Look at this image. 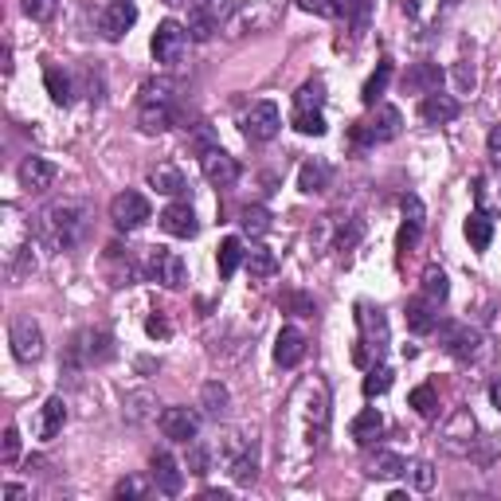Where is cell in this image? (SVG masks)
<instances>
[{
	"label": "cell",
	"mask_w": 501,
	"mask_h": 501,
	"mask_svg": "<svg viewBox=\"0 0 501 501\" xmlns=\"http://www.w3.org/2000/svg\"><path fill=\"white\" fill-rule=\"evenodd\" d=\"M181 114V87L173 79H149L137 90V122L146 134H165Z\"/></svg>",
	"instance_id": "cell-1"
},
{
	"label": "cell",
	"mask_w": 501,
	"mask_h": 501,
	"mask_svg": "<svg viewBox=\"0 0 501 501\" xmlns=\"http://www.w3.org/2000/svg\"><path fill=\"white\" fill-rule=\"evenodd\" d=\"M87 223H90L87 200H59L40 216V232L55 250H71L87 235Z\"/></svg>",
	"instance_id": "cell-2"
},
{
	"label": "cell",
	"mask_w": 501,
	"mask_h": 501,
	"mask_svg": "<svg viewBox=\"0 0 501 501\" xmlns=\"http://www.w3.org/2000/svg\"><path fill=\"white\" fill-rule=\"evenodd\" d=\"M294 408H298V420H302V439L317 450L329 435V388L321 380H306L294 392Z\"/></svg>",
	"instance_id": "cell-3"
},
{
	"label": "cell",
	"mask_w": 501,
	"mask_h": 501,
	"mask_svg": "<svg viewBox=\"0 0 501 501\" xmlns=\"http://www.w3.org/2000/svg\"><path fill=\"white\" fill-rule=\"evenodd\" d=\"M356 326H361V337L353 345V361L361 368H373L388 349V317L373 306H356Z\"/></svg>",
	"instance_id": "cell-4"
},
{
	"label": "cell",
	"mask_w": 501,
	"mask_h": 501,
	"mask_svg": "<svg viewBox=\"0 0 501 501\" xmlns=\"http://www.w3.org/2000/svg\"><path fill=\"white\" fill-rule=\"evenodd\" d=\"M106 361H114V337L106 329H79L63 353L67 373H82V368H94Z\"/></svg>",
	"instance_id": "cell-5"
},
{
	"label": "cell",
	"mask_w": 501,
	"mask_h": 501,
	"mask_svg": "<svg viewBox=\"0 0 501 501\" xmlns=\"http://www.w3.org/2000/svg\"><path fill=\"white\" fill-rule=\"evenodd\" d=\"M220 458L228 467L235 486H250L259 478V447L255 439H247V431H228L220 443Z\"/></svg>",
	"instance_id": "cell-6"
},
{
	"label": "cell",
	"mask_w": 501,
	"mask_h": 501,
	"mask_svg": "<svg viewBox=\"0 0 501 501\" xmlns=\"http://www.w3.org/2000/svg\"><path fill=\"white\" fill-rule=\"evenodd\" d=\"M286 0H243L228 20V35H247V32H270L282 24Z\"/></svg>",
	"instance_id": "cell-7"
},
{
	"label": "cell",
	"mask_w": 501,
	"mask_h": 501,
	"mask_svg": "<svg viewBox=\"0 0 501 501\" xmlns=\"http://www.w3.org/2000/svg\"><path fill=\"white\" fill-rule=\"evenodd\" d=\"M232 12H235L232 0H193V5H188V35L208 43L220 28H228Z\"/></svg>",
	"instance_id": "cell-8"
},
{
	"label": "cell",
	"mask_w": 501,
	"mask_h": 501,
	"mask_svg": "<svg viewBox=\"0 0 501 501\" xmlns=\"http://www.w3.org/2000/svg\"><path fill=\"white\" fill-rule=\"evenodd\" d=\"M403 129V114L396 106H376L373 118L353 126V141L356 146H384V141H396Z\"/></svg>",
	"instance_id": "cell-9"
},
{
	"label": "cell",
	"mask_w": 501,
	"mask_h": 501,
	"mask_svg": "<svg viewBox=\"0 0 501 501\" xmlns=\"http://www.w3.org/2000/svg\"><path fill=\"white\" fill-rule=\"evenodd\" d=\"M435 333H439L443 353H450L455 361H474V356L482 353V333L470 329L467 321H439Z\"/></svg>",
	"instance_id": "cell-10"
},
{
	"label": "cell",
	"mask_w": 501,
	"mask_h": 501,
	"mask_svg": "<svg viewBox=\"0 0 501 501\" xmlns=\"http://www.w3.org/2000/svg\"><path fill=\"white\" fill-rule=\"evenodd\" d=\"M149 52L161 67H176L188 52V28L176 20H161L157 32H153V40H149Z\"/></svg>",
	"instance_id": "cell-11"
},
{
	"label": "cell",
	"mask_w": 501,
	"mask_h": 501,
	"mask_svg": "<svg viewBox=\"0 0 501 501\" xmlns=\"http://www.w3.org/2000/svg\"><path fill=\"white\" fill-rule=\"evenodd\" d=\"M8 345H12V356H16L20 364H35L43 356V329L35 317H16L8 326Z\"/></svg>",
	"instance_id": "cell-12"
},
{
	"label": "cell",
	"mask_w": 501,
	"mask_h": 501,
	"mask_svg": "<svg viewBox=\"0 0 501 501\" xmlns=\"http://www.w3.org/2000/svg\"><path fill=\"white\" fill-rule=\"evenodd\" d=\"M110 220H114L118 232H137V228H146V223L153 220V208H149V200L141 193L126 188V193H118L110 200Z\"/></svg>",
	"instance_id": "cell-13"
},
{
	"label": "cell",
	"mask_w": 501,
	"mask_h": 501,
	"mask_svg": "<svg viewBox=\"0 0 501 501\" xmlns=\"http://www.w3.org/2000/svg\"><path fill=\"white\" fill-rule=\"evenodd\" d=\"M243 137L250 141V146H267V141L279 137V129H282V114H279V106L274 102H255L250 110L243 114Z\"/></svg>",
	"instance_id": "cell-14"
},
{
	"label": "cell",
	"mask_w": 501,
	"mask_h": 501,
	"mask_svg": "<svg viewBox=\"0 0 501 501\" xmlns=\"http://www.w3.org/2000/svg\"><path fill=\"white\" fill-rule=\"evenodd\" d=\"M146 270H149V279H153V282H161V286H165V290H181V286L188 282V267H184V259L176 255V250H165V247H153V250H149Z\"/></svg>",
	"instance_id": "cell-15"
},
{
	"label": "cell",
	"mask_w": 501,
	"mask_h": 501,
	"mask_svg": "<svg viewBox=\"0 0 501 501\" xmlns=\"http://www.w3.org/2000/svg\"><path fill=\"white\" fill-rule=\"evenodd\" d=\"M149 478H153V486H157V494H165V497H176L184 490V470H181V462H176L169 450H153Z\"/></svg>",
	"instance_id": "cell-16"
},
{
	"label": "cell",
	"mask_w": 501,
	"mask_h": 501,
	"mask_svg": "<svg viewBox=\"0 0 501 501\" xmlns=\"http://www.w3.org/2000/svg\"><path fill=\"white\" fill-rule=\"evenodd\" d=\"M157 427H161V435L169 439V443H184L188 447L200 435V415L193 408H165Z\"/></svg>",
	"instance_id": "cell-17"
},
{
	"label": "cell",
	"mask_w": 501,
	"mask_h": 501,
	"mask_svg": "<svg viewBox=\"0 0 501 501\" xmlns=\"http://www.w3.org/2000/svg\"><path fill=\"white\" fill-rule=\"evenodd\" d=\"M137 24V5L134 0H110L102 12H99V32L106 35V40H122V35Z\"/></svg>",
	"instance_id": "cell-18"
},
{
	"label": "cell",
	"mask_w": 501,
	"mask_h": 501,
	"mask_svg": "<svg viewBox=\"0 0 501 501\" xmlns=\"http://www.w3.org/2000/svg\"><path fill=\"white\" fill-rule=\"evenodd\" d=\"M200 169H204L208 184H216V188H232L235 181H240V161H235L232 153H223L220 146L200 153Z\"/></svg>",
	"instance_id": "cell-19"
},
{
	"label": "cell",
	"mask_w": 501,
	"mask_h": 501,
	"mask_svg": "<svg viewBox=\"0 0 501 501\" xmlns=\"http://www.w3.org/2000/svg\"><path fill=\"white\" fill-rule=\"evenodd\" d=\"M157 220H161V232H165V235H173V240H193V235L200 232L196 212H193V204H184V200L169 204Z\"/></svg>",
	"instance_id": "cell-20"
},
{
	"label": "cell",
	"mask_w": 501,
	"mask_h": 501,
	"mask_svg": "<svg viewBox=\"0 0 501 501\" xmlns=\"http://www.w3.org/2000/svg\"><path fill=\"white\" fill-rule=\"evenodd\" d=\"M161 403L157 396H153L149 388H137V392H126V400H122V420L129 427H141V423H153V420H161Z\"/></svg>",
	"instance_id": "cell-21"
},
{
	"label": "cell",
	"mask_w": 501,
	"mask_h": 501,
	"mask_svg": "<svg viewBox=\"0 0 501 501\" xmlns=\"http://www.w3.org/2000/svg\"><path fill=\"white\" fill-rule=\"evenodd\" d=\"M474 415L470 411H455L450 415V423L443 427V447L450 450V455H470L474 450Z\"/></svg>",
	"instance_id": "cell-22"
},
{
	"label": "cell",
	"mask_w": 501,
	"mask_h": 501,
	"mask_svg": "<svg viewBox=\"0 0 501 501\" xmlns=\"http://www.w3.org/2000/svg\"><path fill=\"white\" fill-rule=\"evenodd\" d=\"M16 176H20V188H28V193H47L55 184V165L47 157H24Z\"/></svg>",
	"instance_id": "cell-23"
},
{
	"label": "cell",
	"mask_w": 501,
	"mask_h": 501,
	"mask_svg": "<svg viewBox=\"0 0 501 501\" xmlns=\"http://www.w3.org/2000/svg\"><path fill=\"white\" fill-rule=\"evenodd\" d=\"M458 114H462L458 99H450V94H439V90L423 94V102H420V118H423L427 126H447V122H455Z\"/></svg>",
	"instance_id": "cell-24"
},
{
	"label": "cell",
	"mask_w": 501,
	"mask_h": 501,
	"mask_svg": "<svg viewBox=\"0 0 501 501\" xmlns=\"http://www.w3.org/2000/svg\"><path fill=\"white\" fill-rule=\"evenodd\" d=\"M302 356H306V333L286 326L279 337H274V361L282 368H294V364H302Z\"/></svg>",
	"instance_id": "cell-25"
},
{
	"label": "cell",
	"mask_w": 501,
	"mask_h": 501,
	"mask_svg": "<svg viewBox=\"0 0 501 501\" xmlns=\"http://www.w3.org/2000/svg\"><path fill=\"white\" fill-rule=\"evenodd\" d=\"M443 87V67L439 63H411L403 75V90L408 94H431Z\"/></svg>",
	"instance_id": "cell-26"
},
{
	"label": "cell",
	"mask_w": 501,
	"mask_h": 501,
	"mask_svg": "<svg viewBox=\"0 0 501 501\" xmlns=\"http://www.w3.org/2000/svg\"><path fill=\"white\" fill-rule=\"evenodd\" d=\"M364 474L368 478H380V482L403 478V474H408V458L396 455V450H376V455L364 462Z\"/></svg>",
	"instance_id": "cell-27"
},
{
	"label": "cell",
	"mask_w": 501,
	"mask_h": 501,
	"mask_svg": "<svg viewBox=\"0 0 501 501\" xmlns=\"http://www.w3.org/2000/svg\"><path fill=\"white\" fill-rule=\"evenodd\" d=\"M333 181V165L329 161H321V157H309L302 169H298V188H302L306 196H314V193H326Z\"/></svg>",
	"instance_id": "cell-28"
},
{
	"label": "cell",
	"mask_w": 501,
	"mask_h": 501,
	"mask_svg": "<svg viewBox=\"0 0 501 501\" xmlns=\"http://www.w3.org/2000/svg\"><path fill=\"white\" fill-rule=\"evenodd\" d=\"M403 317H408V329L427 337V333H435L439 326V314H435V302L431 298H411L408 306H403Z\"/></svg>",
	"instance_id": "cell-29"
},
{
	"label": "cell",
	"mask_w": 501,
	"mask_h": 501,
	"mask_svg": "<svg viewBox=\"0 0 501 501\" xmlns=\"http://www.w3.org/2000/svg\"><path fill=\"white\" fill-rule=\"evenodd\" d=\"M349 435H353L356 447H373L376 439L384 435V415H380L376 408H364V411L349 423Z\"/></svg>",
	"instance_id": "cell-30"
},
{
	"label": "cell",
	"mask_w": 501,
	"mask_h": 501,
	"mask_svg": "<svg viewBox=\"0 0 501 501\" xmlns=\"http://www.w3.org/2000/svg\"><path fill=\"white\" fill-rule=\"evenodd\" d=\"M63 423H67V400L63 396H52L40 408V423H35V435L40 439H55L59 431H63Z\"/></svg>",
	"instance_id": "cell-31"
},
{
	"label": "cell",
	"mask_w": 501,
	"mask_h": 501,
	"mask_svg": "<svg viewBox=\"0 0 501 501\" xmlns=\"http://www.w3.org/2000/svg\"><path fill=\"white\" fill-rule=\"evenodd\" d=\"M149 188H157L161 196H181L184 188H188V181H184V173L176 169V165H157V169H149Z\"/></svg>",
	"instance_id": "cell-32"
},
{
	"label": "cell",
	"mask_w": 501,
	"mask_h": 501,
	"mask_svg": "<svg viewBox=\"0 0 501 501\" xmlns=\"http://www.w3.org/2000/svg\"><path fill=\"white\" fill-rule=\"evenodd\" d=\"M490 240H494V216L486 208H474L470 216H467V243L474 250H486V247H490Z\"/></svg>",
	"instance_id": "cell-33"
},
{
	"label": "cell",
	"mask_w": 501,
	"mask_h": 501,
	"mask_svg": "<svg viewBox=\"0 0 501 501\" xmlns=\"http://www.w3.org/2000/svg\"><path fill=\"white\" fill-rule=\"evenodd\" d=\"M247 262V250H243V243L235 240V235H228V240L220 243V250H216V267H220V279H232L235 270H240Z\"/></svg>",
	"instance_id": "cell-34"
},
{
	"label": "cell",
	"mask_w": 501,
	"mask_h": 501,
	"mask_svg": "<svg viewBox=\"0 0 501 501\" xmlns=\"http://www.w3.org/2000/svg\"><path fill=\"white\" fill-rule=\"evenodd\" d=\"M392 71H396V67H392V59H380L376 71L364 79V90H361V102L364 106H376L380 102V94H384L388 82H392Z\"/></svg>",
	"instance_id": "cell-35"
},
{
	"label": "cell",
	"mask_w": 501,
	"mask_h": 501,
	"mask_svg": "<svg viewBox=\"0 0 501 501\" xmlns=\"http://www.w3.org/2000/svg\"><path fill=\"white\" fill-rule=\"evenodd\" d=\"M247 270H250L255 282H267V279H274V270H279V259H274L270 247H250L247 250Z\"/></svg>",
	"instance_id": "cell-36"
},
{
	"label": "cell",
	"mask_w": 501,
	"mask_h": 501,
	"mask_svg": "<svg viewBox=\"0 0 501 501\" xmlns=\"http://www.w3.org/2000/svg\"><path fill=\"white\" fill-rule=\"evenodd\" d=\"M228 403H232V396H228V388H223L220 380H208V384L200 388V408H204L212 420H220V415L228 411Z\"/></svg>",
	"instance_id": "cell-37"
},
{
	"label": "cell",
	"mask_w": 501,
	"mask_h": 501,
	"mask_svg": "<svg viewBox=\"0 0 501 501\" xmlns=\"http://www.w3.org/2000/svg\"><path fill=\"white\" fill-rule=\"evenodd\" d=\"M43 87H47V94H52L55 106H71V94H75V87H71V79L59 67H47L43 71Z\"/></svg>",
	"instance_id": "cell-38"
},
{
	"label": "cell",
	"mask_w": 501,
	"mask_h": 501,
	"mask_svg": "<svg viewBox=\"0 0 501 501\" xmlns=\"http://www.w3.org/2000/svg\"><path fill=\"white\" fill-rule=\"evenodd\" d=\"M321 106H326V82L321 79L302 82L294 94V110H321Z\"/></svg>",
	"instance_id": "cell-39"
},
{
	"label": "cell",
	"mask_w": 501,
	"mask_h": 501,
	"mask_svg": "<svg viewBox=\"0 0 501 501\" xmlns=\"http://www.w3.org/2000/svg\"><path fill=\"white\" fill-rule=\"evenodd\" d=\"M290 126L298 129V134H306V137H321V134H326V114H321V110H294Z\"/></svg>",
	"instance_id": "cell-40"
},
{
	"label": "cell",
	"mask_w": 501,
	"mask_h": 501,
	"mask_svg": "<svg viewBox=\"0 0 501 501\" xmlns=\"http://www.w3.org/2000/svg\"><path fill=\"white\" fill-rule=\"evenodd\" d=\"M408 403H411V408L423 415V420H435V415H439V396H435V388H431V384H420V388H411Z\"/></svg>",
	"instance_id": "cell-41"
},
{
	"label": "cell",
	"mask_w": 501,
	"mask_h": 501,
	"mask_svg": "<svg viewBox=\"0 0 501 501\" xmlns=\"http://www.w3.org/2000/svg\"><path fill=\"white\" fill-rule=\"evenodd\" d=\"M447 294H450V282H447V274L439 270V267H431L423 274V298H431V302L439 306V302H447Z\"/></svg>",
	"instance_id": "cell-42"
},
{
	"label": "cell",
	"mask_w": 501,
	"mask_h": 501,
	"mask_svg": "<svg viewBox=\"0 0 501 501\" xmlns=\"http://www.w3.org/2000/svg\"><path fill=\"white\" fill-rule=\"evenodd\" d=\"M392 388V368L388 364H373L368 368V376H364V396L373 400V396H384V392Z\"/></svg>",
	"instance_id": "cell-43"
},
{
	"label": "cell",
	"mask_w": 501,
	"mask_h": 501,
	"mask_svg": "<svg viewBox=\"0 0 501 501\" xmlns=\"http://www.w3.org/2000/svg\"><path fill=\"white\" fill-rule=\"evenodd\" d=\"M243 232L247 235H267L270 232V212L262 208V204H250V208H243Z\"/></svg>",
	"instance_id": "cell-44"
},
{
	"label": "cell",
	"mask_w": 501,
	"mask_h": 501,
	"mask_svg": "<svg viewBox=\"0 0 501 501\" xmlns=\"http://www.w3.org/2000/svg\"><path fill=\"white\" fill-rule=\"evenodd\" d=\"M282 309L286 314H294V317H314V298L309 294H302V290H286L282 294Z\"/></svg>",
	"instance_id": "cell-45"
},
{
	"label": "cell",
	"mask_w": 501,
	"mask_h": 501,
	"mask_svg": "<svg viewBox=\"0 0 501 501\" xmlns=\"http://www.w3.org/2000/svg\"><path fill=\"white\" fill-rule=\"evenodd\" d=\"M184 467H188V474L204 478V474L212 470V450H208L204 443H196V439H193V443H188V462H184Z\"/></svg>",
	"instance_id": "cell-46"
},
{
	"label": "cell",
	"mask_w": 501,
	"mask_h": 501,
	"mask_svg": "<svg viewBox=\"0 0 501 501\" xmlns=\"http://www.w3.org/2000/svg\"><path fill=\"white\" fill-rule=\"evenodd\" d=\"M341 12L353 20L356 35H361V32H364V24H368V12H373V0H341Z\"/></svg>",
	"instance_id": "cell-47"
},
{
	"label": "cell",
	"mask_w": 501,
	"mask_h": 501,
	"mask_svg": "<svg viewBox=\"0 0 501 501\" xmlns=\"http://www.w3.org/2000/svg\"><path fill=\"white\" fill-rule=\"evenodd\" d=\"M408 478L415 482V490H431V486H435V467L427 458H415V462H408Z\"/></svg>",
	"instance_id": "cell-48"
},
{
	"label": "cell",
	"mask_w": 501,
	"mask_h": 501,
	"mask_svg": "<svg viewBox=\"0 0 501 501\" xmlns=\"http://www.w3.org/2000/svg\"><path fill=\"white\" fill-rule=\"evenodd\" d=\"M298 8L321 20H337L341 16V0H298Z\"/></svg>",
	"instance_id": "cell-49"
},
{
	"label": "cell",
	"mask_w": 501,
	"mask_h": 501,
	"mask_svg": "<svg viewBox=\"0 0 501 501\" xmlns=\"http://www.w3.org/2000/svg\"><path fill=\"white\" fill-rule=\"evenodd\" d=\"M16 458H20V431L8 423L5 439H0V462H5V467H16Z\"/></svg>",
	"instance_id": "cell-50"
},
{
	"label": "cell",
	"mask_w": 501,
	"mask_h": 501,
	"mask_svg": "<svg viewBox=\"0 0 501 501\" xmlns=\"http://www.w3.org/2000/svg\"><path fill=\"white\" fill-rule=\"evenodd\" d=\"M400 212H403V220H411V223H427V208H423V200L415 196V193H403V200H400Z\"/></svg>",
	"instance_id": "cell-51"
},
{
	"label": "cell",
	"mask_w": 501,
	"mask_h": 501,
	"mask_svg": "<svg viewBox=\"0 0 501 501\" xmlns=\"http://www.w3.org/2000/svg\"><path fill=\"white\" fill-rule=\"evenodd\" d=\"M114 497H118V501H126V497L141 501V497H149V486L141 482V478H122V482L114 486Z\"/></svg>",
	"instance_id": "cell-52"
},
{
	"label": "cell",
	"mask_w": 501,
	"mask_h": 501,
	"mask_svg": "<svg viewBox=\"0 0 501 501\" xmlns=\"http://www.w3.org/2000/svg\"><path fill=\"white\" fill-rule=\"evenodd\" d=\"M420 235H423V228H420V223L403 220V223H400V232H396V247L403 250V255H408V250H411L415 243H420Z\"/></svg>",
	"instance_id": "cell-53"
},
{
	"label": "cell",
	"mask_w": 501,
	"mask_h": 501,
	"mask_svg": "<svg viewBox=\"0 0 501 501\" xmlns=\"http://www.w3.org/2000/svg\"><path fill=\"white\" fill-rule=\"evenodd\" d=\"M361 235H364V223L361 220H349V228L337 232V250H353L356 243H361Z\"/></svg>",
	"instance_id": "cell-54"
},
{
	"label": "cell",
	"mask_w": 501,
	"mask_h": 501,
	"mask_svg": "<svg viewBox=\"0 0 501 501\" xmlns=\"http://www.w3.org/2000/svg\"><path fill=\"white\" fill-rule=\"evenodd\" d=\"M55 5H59V0H24V12H28L32 20H52Z\"/></svg>",
	"instance_id": "cell-55"
},
{
	"label": "cell",
	"mask_w": 501,
	"mask_h": 501,
	"mask_svg": "<svg viewBox=\"0 0 501 501\" xmlns=\"http://www.w3.org/2000/svg\"><path fill=\"white\" fill-rule=\"evenodd\" d=\"M146 333H149V337H161V341H165V337L173 333V326H169V321H165L161 314H153V317L146 321Z\"/></svg>",
	"instance_id": "cell-56"
},
{
	"label": "cell",
	"mask_w": 501,
	"mask_h": 501,
	"mask_svg": "<svg viewBox=\"0 0 501 501\" xmlns=\"http://www.w3.org/2000/svg\"><path fill=\"white\" fill-rule=\"evenodd\" d=\"M486 149H490V157L501 165V126L490 129V137H486Z\"/></svg>",
	"instance_id": "cell-57"
},
{
	"label": "cell",
	"mask_w": 501,
	"mask_h": 501,
	"mask_svg": "<svg viewBox=\"0 0 501 501\" xmlns=\"http://www.w3.org/2000/svg\"><path fill=\"white\" fill-rule=\"evenodd\" d=\"M24 497H28L24 486H5V501H24Z\"/></svg>",
	"instance_id": "cell-58"
},
{
	"label": "cell",
	"mask_w": 501,
	"mask_h": 501,
	"mask_svg": "<svg viewBox=\"0 0 501 501\" xmlns=\"http://www.w3.org/2000/svg\"><path fill=\"white\" fill-rule=\"evenodd\" d=\"M458 82H462V90H467V87H474V71H470L467 63L458 67Z\"/></svg>",
	"instance_id": "cell-59"
},
{
	"label": "cell",
	"mask_w": 501,
	"mask_h": 501,
	"mask_svg": "<svg viewBox=\"0 0 501 501\" xmlns=\"http://www.w3.org/2000/svg\"><path fill=\"white\" fill-rule=\"evenodd\" d=\"M490 403H494V408L501 411V376H497L494 384H490Z\"/></svg>",
	"instance_id": "cell-60"
},
{
	"label": "cell",
	"mask_w": 501,
	"mask_h": 501,
	"mask_svg": "<svg viewBox=\"0 0 501 501\" xmlns=\"http://www.w3.org/2000/svg\"><path fill=\"white\" fill-rule=\"evenodd\" d=\"M165 5H169V8H176V5H188V0H165Z\"/></svg>",
	"instance_id": "cell-61"
}]
</instances>
